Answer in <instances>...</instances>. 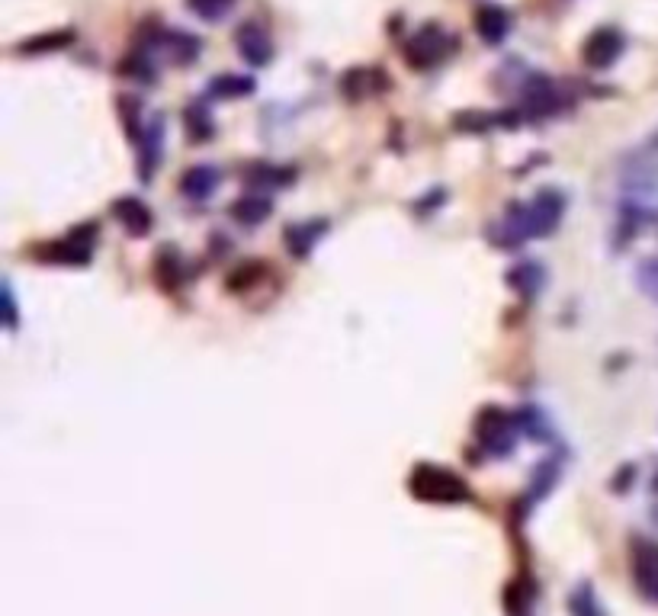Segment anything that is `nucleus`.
Returning <instances> with one entry per match:
<instances>
[{
  "mask_svg": "<svg viewBox=\"0 0 658 616\" xmlns=\"http://www.w3.org/2000/svg\"><path fill=\"white\" fill-rule=\"evenodd\" d=\"M620 49H623V36L617 29H598V33L585 42V61L591 68H607L617 61Z\"/></svg>",
  "mask_w": 658,
  "mask_h": 616,
  "instance_id": "7ed1b4c3",
  "label": "nucleus"
},
{
  "mask_svg": "<svg viewBox=\"0 0 658 616\" xmlns=\"http://www.w3.org/2000/svg\"><path fill=\"white\" fill-rule=\"evenodd\" d=\"M572 613L575 616H604V610L594 604V594L588 588H581V594L572 597Z\"/></svg>",
  "mask_w": 658,
  "mask_h": 616,
  "instance_id": "1a4fd4ad",
  "label": "nucleus"
},
{
  "mask_svg": "<svg viewBox=\"0 0 658 616\" xmlns=\"http://www.w3.org/2000/svg\"><path fill=\"white\" fill-rule=\"evenodd\" d=\"M212 90H216V94H248L251 90V81L248 77H238V74H222L216 84H212Z\"/></svg>",
  "mask_w": 658,
  "mask_h": 616,
  "instance_id": "6e6552de",
  "label": "nucleus"
},
{
  "mask_svg": "<svg viewBox=\"0 0 658 616\" xmlns=\"http://www.w3.org/2000/svg\"><path fill=\"white\" fill-rule=\"evenodd\" d=\"M476 26H479V36L485 42H501L504 36H508V29H511V17H508V10H504V7L488 4V7L479 10Z\"/></svg>",
  "mask_w": 658,
  "mask_h": 616,
  "instance_id": "39448f33",
  "label": "nucleus"
},
{
  "mask_svg": "<svg viewBox=\"0 0 658 616\" xmlns=\"http://www.w3.org/2000/svg\"><path fill=\"white\" fill-rule=\"evenodd\" d=\"M187 4L200 20H222L235 0H187Z\"/></svg>",
  "mask_w": 658,
  "mask_h": 616,
  "instance_id": "0eeeda50",
  "label": "nucleus"
},
{
  "mask_svg": "<svg viewBox=\"0 0 658 616\" xmlns=\"http://www.w3.org/2000/svg\"><path fill=\"white\" fill-rule=\"evenodd\" d=\"M636 581L649 597H658V546L642 543L636 549Z\"/></svg>",
  "mask_w": 658,
  "mask_h": 616,
  "instance_id": "20e7f679",
  "label": "nucleus"
},
{
  "mask_svg": "<svg viewBox=\"0 0 658 616\" xmlns=\"http://www.w3.org/2000/svg\"><path fill=\"white\" fill-rule=\"evenodd\" d=\"M212 187H216V171H212V167H196V171H190L187 180H183V193L193 199L209 196Z\"/></svg>",
  "mask_w": 658,
  "mask_h": 616,
  "instance_id": "423d86ee",
  "label": "nucleus"
},
{
  "mask_svg": "<svg viewBox=\"0 0 658 616\" xmlns=\"http://www.w3.org/2000/svg\"><path fill=\"white\" fill-rule=\"evenodd\" d=\"M235 42H238L241 58L251 61V65H267L270 55H273V42L260 23H241L238 33H235Z\"/></svg>",
  "mask_w": 658,
  "mask_h": 616,
  "instance_id": "f03ea898",
  "label": "nucleus"
},
{
  "mask_svg": "<svg viewBox=\"0 0 658 616\" xmlns=\"http://www.w3.org/2000/svg\"><path fill=\"white\" fill-rule=\"evenodd\" d=\"M447 49H450L447 33H443L440 26L431 23V26H424L415 39H411V45H408V61H415L418 68H427V65H434V61H440Z\"/></svg>",
  "mask_w": 658,
  "mask_h": 616,
  "instance_id": "f257e3e1",
  "label": "nucleus"
}]
</instances>
